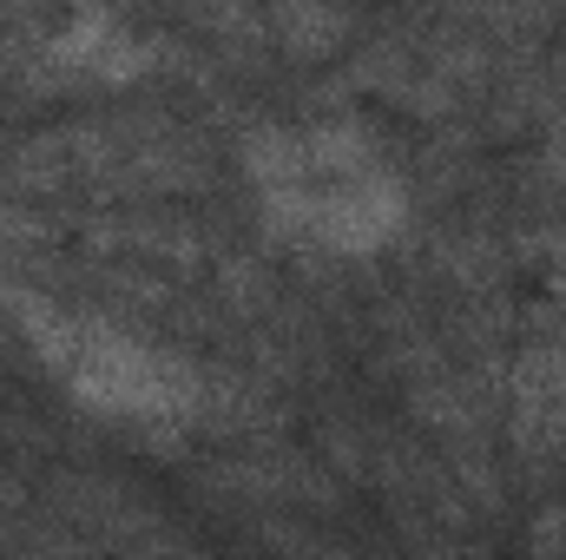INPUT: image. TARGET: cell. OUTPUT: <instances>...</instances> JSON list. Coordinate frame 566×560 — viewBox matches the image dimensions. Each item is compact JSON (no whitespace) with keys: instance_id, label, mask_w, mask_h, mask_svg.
Instances as JSON below:
<instances>
[{"instance_id":"obj_1","label":"cell","mask_w":566,"mask_h":560,"mask_svg":"<svg viewBox=\"0 0 566 560\" xmlns=\"http://www.w3.org/2000/svg\"><path fill=\"white\" fill-rule=\"evenodd\" d=\"M251 191L264 218L316 245L369 258L382 251L409 218V185L382 158V145L349 120H310V126H271L244 145Z\"/></svg>"},{"instance_id":"obj_2","label":"cell","mask_w":566,"mask_h":560,"mask_svg":"<svg viewBox=\"0 0 566 560\" xmlns=\"http://www.w3.org/2000/svg\"><path fill=\"white\" fill-rule=\"evenodd\" d=\"M20 330L33 343V356L46 363V376L99 409V416H119V422H178L191 416L198 403V370L151 343L139 330L99 317V310H60V303H20Z\"/></svg>"},{"instance_id":"obj_3","label":"cell","mask_w":566,"mask_h":560,"mask_svg":"<svg viewBox=\"0 0 566 560\" xmlns=\"http://www.w3.org/2000/svg\"><path fill=\"white\" fill-rule=\"evenodd\" d=\"M60 66H73V73H93V80H126V73H139L145 60V40L133 27H119L113 13H80L73 27H60L53 33V46H46Z\"/></svg>"}]
</instances>
